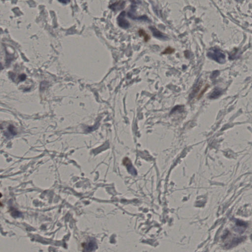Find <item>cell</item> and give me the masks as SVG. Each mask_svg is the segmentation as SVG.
<instances>
[{"mask_svg": "<svg viewBox=\"0 0 252 252\" xmlns=\"http://www.w3.org/2000/svg\"><path fill=\"white\" fill-rule=\"evenodd\" d=\"M207 55L209 58L218 63L223 64L225 62V55L218 48H211L208 51Z\"/></svg>", "mask_w": 252, "mask_h": 252, "instance_id": "obj_1", "label": "cell"}, {"mask_svg": "<svg viewBox=\"0 0 252 252\" xmlns=\"http://www.w3.org/2000/svg\"><path fill=\"white\" fill-rule=\"evenodd\" d=\"M126 12L123 11L117 17V23L119 26L123 29H128L130 27V23L125 18Z\"/></svg>", "mask_w": 252, "mask_h": 252, "instance_id": "obj_2", "label": "cell"}, {"mask_svg": "<svg viewBox=\"0 0 252 252\" xmlns=\"http://www.w3.org/2000/svg\"><path fill=\"white\" fill-rule=\"evenodd\" d=\"M123 163L124 165H125L127 167V169L130 174L132 175H137V171H136L135 168H134V166H133L132 163H131V162L129 160V159H128V158H125L123 160Z\"/></svg>", "mask_w": 252, "mask_h": 252, "instance_id": "obj_3", "label": "cell"}, {"mask_svg": "<svg viewBox=\"0 0 252 252\" xmlns=\"http://www.w3.org/2000/svg\"><path fill=\"white\" fill-rule=\"evenodd\" d=\"M149 29L153 33V36L155 37H156V38H159V39H162V40H167L168 39V38L166 36L163 35V33L160 32V31L158 30L157 28H155L154 27L150 26L149 27Z\"/></svg>", "mask_w": 252, "mask_h": 252, "instance_id": "obj_4", "label": "cell"}, {"mask_svg": "<svg viewBox=\"0 0 252 252\" xmlns=\"http://www.w3.org/2000/svg\"><path fill=\"white\" fill-rule=\"evenodd\" d=\"M125 1H117L109 6V8L113 11L121 10L125 7Z\"/></svg>", "mask_w": 252, "mask_h": 252, "instance_id": "obj_5", "label": "cell"}, {"mask_svg": "<svg viewBox=\"0 0 252 252\" xmlns=\"http://www.w3.org/2000/svg\"><path fill=\"white\" fill-rule=\"evenodd\" d=\"M138 32H139V36H142L143 37V38H144V41L145 42H147V41H149V39H150V36H149L148 34H147L145 32V31H144V30L142 29H140L139 30Z\"/></svg>", "mask_w": 252, "mask_h": 252, "instance_id": "obj_6", "label": "cell"}, {"mask_svg": "<svg viewBox=\"0 0 252 252\" xmlns=\"http://www.w3.org/2000/svg\"><path fill=\"white\" fill-rule=\"evenodd\" d=\"M175 49L171 47H167L165 50L162 53V54H171L174 53Z\"/></svg>", "mask_w": 252, "mask_h": 252, "instance_id": "obj_7", "label": "cell"}, {"mask_svg": "<svg viewBox=\"0 0 252 252\" xmlns=\"http://www.w3.org/2000/svg\"><path fill=\"white\" fill-rule=\"evenodd\" d=\"M221 94V92L220 90H218V89H216L214 91V92L212 93L211 95H210V98L211 99H215V98H218Z\"/></svg>", "mask_w": 252, "mask_h": 252, "instance_id": "obj_8", "label": "cell"}, {"mask_svg": "<svg viewBox=\"0 0 252 252\" xmlns=\"http://www.w3.org/2000/svg\"><path fill=\"white\" fill-rule=\"evenodd\" d=\"M19 78H20L21 80H25V78H26V76H25V74H22V75H20V76H19Z\"/></svg>", "mask_w": 252, "mask_h": 252, "instance_id": "obj_9", "label": "cell"}, {"mask_svg": "<svg viewBox=\"0 0 252 252\" xmlns=\"http://www.w3.org/2000/svg\"><path fill=\"white\" fill-rule=\"evenodd\" d=\"M69 1H60V2H62V3H67V2H69Z\"/></svg>", "mask_w": 252, "mask_h": 252, "instance_id": "obj_10", "label": "cell"}]
</instances>
